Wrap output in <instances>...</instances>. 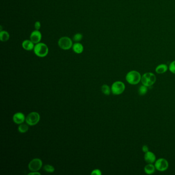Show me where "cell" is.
Returning a JSON list of instances; mask_svg holds the SVG:
<instances>
[{
    "instance_id": "cell-13",
    "label": "cell",
    "mask_w": 175,
    "mask_h": 175,
    "mask_svg": "<svg viewBox=\"0 0 175 175\" xmlns=\"http://www.w3.org/2000/svg\"><path fill=\"white\" fill-rule=\"evenodd\" d=\"M73 50L76 54H80L82 53L84 50V47L81 43L79 42H76L73 44L72 47Z\"/></svg>"
},
{
    "instance_id": "cell-21",
    "label": "cell",
    "mask_w": 175,
    "mask_h": 175,
    "mask_svg": "<svg viewBox=\"0 0 175 175\" xmlns=\"http://www.w3.org/2000/svg\"><path fill=\"white\" fill-rule=\"evenodd\" d=\"M83 39V35L80 33H77L73 37V40L76 42H79Z\"/></svg>"
},
{
    "instance_id": "cell-6",
    "label": "cell",
    "mask_w": 175,
    "mask_h": 175,
    "mask_svg": "<svg viewBox=\"0 0 175 175\" xmlns=\"http://www.w3.org/2000/svg\"><path fill=\"white\" fill-rule=\"evenodd\" d=\"M125 89V85L121 81H116L114 83L111 88V90L114 95H119L123 93Z\"/></svg>"
},
{
    "instance_id": "cell-24",
    "label": "cell",
    "mask_w": 175,
    "mask_h": 175,
    "mask_svg": "<svg viewBox=\"0 0 175 175\" xmlns=\"http://www.w3.org/2000/svg\"><path fill=\"white\" fill-rule=\"evenodd\" d=\"M101 174H102L101 171L99 169L93 170L91 173V175H101Z\"/></svg>"
},
{
    "instance_id": "cell-23",
    "label": "cell",
    "mask_w": 175,
    "mask_h": 175,
    "mask_svg": "<svg viewBox=\"0 0 175 175\" xmlns=\"http://www.w3.org/2000/svg\"><path fill=\"white\" fill-rule=\"evenodd\" d=\"M41 27V23L39 21H36L34 23V28L36 30L39 31Z\"/></svg>"
},
{
    "instance_id": "cell-8",
    "label": "cell",
    "mask_w": 175,
    "mask_h": 175,
    "mask_svg": "<svg viewBox=\"0 0 175 175\" xmlns=\"http://www.w3.org/2000/svg\"><path fill=\"white\" fill-rule=\"evenodd\" d=\"M156 169L160 172H164L168 168V161L164 158H160L156 161L155 164Z\"/></svg>"
},
{
    "instance_id": "cell-11",
    "label": "cell",
    "mask_w": 175,
    "mask_h": 175,
    "mask_svg": "<svg viewBox=\"0 0 175 175\" xmlns=\"http://www.w3.org/2000/svg\"><path fill=\"white\" fill-rule=\"evenodd\" d=\"M34 43H33L31 40H25L22 44V47L24 49L27 51H31L34 50Z\"/></svg>"
},
{
    "instance_id": "cell-18",
    "label": "cell",
    "mask_w": 175,
    "mask_h": 175,
    "mask_svg": "<svg viewBox=\"0 0 175 175\" xmlns=\"http://www.w3.org/2000/svg\"><path fill=\"white\" fill-rule=\"evenodd\" d=\"M101 90L104 95H107V96L110 95L111 92V91L109 86L106 84H104L102 85V88H101Z\"/></svg>"
},
{
    "instance_id": "cell-26",
    "label": "cell",
    "mask_w": 175,
    "mask_h": 175,
    "mask_svg": "<svg viewBox=\"0 0 175 175\" xmlns=\"http://www.w3.org/2000/svg\"><path fill=\"white\" fill-rule=\"evenodd\" d=\"M28 175H41V174L40 173H39V172H31V173H29L28 174Z\"/></svg>"
},
{
    "instance_id": "cell-9",
    "label": "cell",
    "mask_w": 175,
    "mask_h": 175,
    "mask_svg": "<svg viewBox=\"0 0 175 175\" xmlns=\"http://www.w3.org/2000/svg\"><path fill=\"white\" fill-rule=\"evenodd\" d=\"M42 37V36L41 32L35 29L31 33L30 40L34 43V44H36L37 43L41 42Z\"/></svg>"
},
{
    "instance_id": "cell-4",
    "label": "cell",
    "mask_w": 175,
    "mask_h": 175,
    "mask_svg": "<svg viewBox=\"0 0 175 175\" xmlns=\"http://www.w3.org/2000/svg\"><path fill=\"white\" fill-rule=\"evenodd\" d=\"M58 45L63 50H69L72 48L73 43L72 40L68 37H63L59 40Z\"/></svg>"
},
{
    "instance_id": "cell-15",
    "label": "cell",
    "mask_w": 175,
    "mask_h": 175,
    "mask_svg": "<svg viewBox=\"0 0 175 175\" xmlns=\"http://www.w3.org/2000/svg\"><path fill=\"white\" fill-rule=\"evenodd\" d=\"M10 38L9 33L5 31H1L0 32V40L3 42H6L8 41Z\"/></svg>"
},
{
    "instance_id": "cell-25",
    "label": "cell",
    "mask_w": 175,
    "mask_h": 175,
    "mask_svg": "<svg viewBox=\"0 0 175 175\" xmlns=\"http://www.w3.org/2000/svg\"><path fill=\"white\" fill-rule=\"evenodd\" d=\"M142 150H143V152L144 153H147V152H148L149 151V148H148V147L146 145H143V147H142Z\"/></svg>"
},
{
    "instance_id": "cell-1",
    "label": "cell",
    "mask_w": 175,
    "mask_h": 175,
    "mask_svg": "<svg viewBox=\"0 0 175 175\" xmlns=\"http://www.w3.org/2000/svg\"><path fill=\"white\" fill-rule=\"evenodd\" d=\"M34 51L37 56L39 57L44 58L48 55L49 49L46 44L40 42L35 44Z\"/></svg>"
},
{
    "instance_id": "cell-10",
    "label": "cell",
    "mask_w": 175,
    "mask_h": 175,
    "mask_svg": "<svg viewBox=\"0 0 175 175\" xmlns=\"http://www.w3.org/2000/svg\"><path fill=\"white\" fill-rule=\"evenodd\" d=\"M13 121L14 123L17 124L23 123L26 120V117L23 113L18 112L13 114Z\"/></svg>"
},
{
    "instance_id": "cell-20",
    "label": "cell",
    "mask_w": 175,
    "mask_h": 175,
    "mask_svg": "<svg viewBox=\"0 0 175 175\" xmlns=\"http://www.w3.org/2000/svg\"><path fill=\"white\" fill-rule=\"evenodd\" d=\"M147 90H148L147 87L143 85L140 87L138 92H139V94L140 96H143L147 93Z\"/></svg>"
},
{
    "instance_id": "cell-2",
    "label": "cell",
    "mask_w": 175,
    "mask_h": 175,
    "mask_svg": "<svg viewBox=\"0 0 175 175\" xmlns=\"http://www.w3.org/2000/svg\"><path fill=\"white\" fill-rule=\"evenodd\" d=\"M141 76L140 73L136 70L129 72L126 76V80L131 85H136L141 81Z\"/></svg>"
},
{
    "instance_id": "cell-12",
    "label": "cell",
    "mask_w": 175,
    "mask_h": 175,
    "mask_svg": "<svg viewBox=\"0 0 175 175\" xmlns=\"http://www.w3.org/2000/svg\"><path fill=\"white\" fill-rule=\"evenodd\" d=\"M144 160L148 163H153L156 161V157L153 152L148 151L145 153Z\"/></svg>"
},
{
    "instance_id": "cell-5",
    "label": "cell",
    "mask_w": 175,
    "mask_h": 175,
    "mask_svg": "<svg viewBox=\"0 0 175 175\" xmlns=\"http://www.w3.org/2000/svg\"><path fill=\"white\" fill-rule=\"evenodd\" d=\"M40 120V116L37 112H31L29 113L26 117L25 121L30 126H34L39 123Z\"/></svg>"
},
{
    "instance_id": "cell-16",
    "label": "cell",
    "mask_w": 175,
    "mask_h": 175,
    "mask_svg": "<svg viewBox=\"0 0 175 175\" xmlns=\"http://www.w3.org/2000/svg\"><path fill=\"white\" fill-rule=\"evenodd\" d=\"M168 66L165 64H160L156 68V72L159 74H162L168 70Z\"/></svg>"
},
{
    "instance_id": "cell-22",
    "label": "cell",
    "mask_w": 175,
    "mask_h": 175,
    "mask_svg": "<svg viewBox=\"0 0 175 175\" xmlns=\"http://www.w3.org/2000/svg\"><path fill=\"white\" fill-rule=\"evenodd\" d=\"M169 70L170 72L173 73L175 74V61L172 62L169 66Z\"/></svg>"
},
{
    "instance_id": "cell-19",
    "label": "cell",
    "mask_w": 175,
    "mask_h": 175,
    "mask_svg": "<svg viewBox=\"0 0 175 175\" xmlns=\"http://www.w3.org/2000/svg\"><path fill=\"white\" fill-rule=\"evenodd\" d=\"M43 169L45 172L49 173H54L55 172V168H54V166H52L51 165H45L43 167Z\"/></svg>"
},
{
    "instance_id": "cell-17",
    "label": "cell",
    "mask_w": 175,
    "mask_h": 175,
    "mask_svg": "<svg viewBox=\"0 0 175 175\" xmlns=\"http://www.w3.org/2000/svg\"><path fill=\"white\" fill-rule=\"evenodd\" d=\"M28 126L26 124H21L18 127V131L20 133H25L28 131Z\"/></svg>"
},
{
    "instance_id": "cell-7",
    "label": "cell",
    "mask_w": 175,
    "mask_h": 175,
    "mask_svg": "<svg viewBox=\"0 0 175 175\" xmlns=\"http://www.w3.org/2000/svg\"><path fill=\"white\" fill-rule=\"evenodd\" d=\"M43 163L39 158H34L29 163L28 168L31 172H38L42 167Z\"/></svg>"
},
{
    "instance_id": "cell-3",
    "label": "cell",
    "mask_w": 175,
    "mask_h": 175,
    "mask_svg": "<svg viewBox=\"0 0 175 175\" xmlns=\"http://www.w3.org/2000/svg\"><path fill=\"white\" fill-rule=\"evenodd\" d=\"M156 81V77L154 73H147L143 74L141 77V82L145 86L150 87Z\"/></svg>"
},
{
    "instance_id": "cell-14",
    "label": "cell",
    "mask_w": 175,
    "mask_h": 175,
    "mask_svg": "<svg viewBox=\"0 0 175 175\" xmlns=\"http://www.w3.org/2000/svg\"><path fill=\"white\" fill-rule=\"evenodd\" d=\"M156 168L153 163H148L144 167V172L148 175H151L155 172Z\"/></svg>"
}]
</instances>
